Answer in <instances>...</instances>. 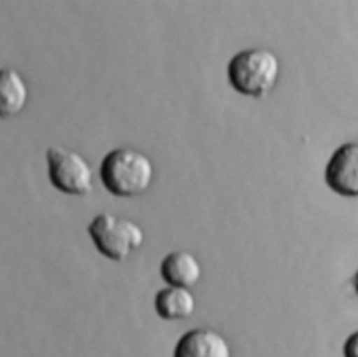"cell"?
Returning a JSON list of instances; mask_svg holds the SVG:
<instances>
[{"mask_svg":"<svg viewBox=\"0 0 358 357\" xmlns=\"http://www.w3.org/2000/svg\"><path fill=\"white\" fill-rule=\"evenodd\" d=\"M105 189L117 197L140 196L152 183L154 165L147 154L133 147H117L106 153L99 167Z\"/></svg>","mask_w":358,"mask_h":357,"instance_id":"cell-1","label":"cell"},{"mask_svg":"<svg viewBox=\"0 0 358 357\" xmlns=\"http://www.w3.org/2000/svg\"><path fill=\"white\" fill-rule=\"evenodd\" d=\"M229 85L239 94L263 98L277 84L280 60L266 48H249L236 52L227 67Z\"/></svg>","mask_w":358,"mask_h":357,"instance_id":"cell-2","label":"cell"},{"mask_svg":"<svg viewBox=\"0 0 358 357\" xmlns=\"http://www.w3.org/2000/svg\"><path fill=\"white\" fill-rule=\"evenodd\" d=\"M96 251L110 260H124L145 241L144 230L133 220L110 213L96 214L87 227Z\"/></svg>","mask_w":358,"mask_h":357,"instance_id":"cell-3","label":"cell"},{"mask_svg":"<svg viewBox=\"0 0 358 357\" xmlns=\"http://www.w3.org/2000/svg\"><path fill=\"white\" fill-rule=\"evenodd\" d=\"M46 161L49 181L55 189L74 196L92 192V168L80 153L62 146H50L46 150Z\"/></svg>","mask_w":358,"mask_h":357,"instance_id":"cell-4","label":"cell"},{"mask_svg":"<svg viewBox=\"0 0 358 357\" xmlns=\"http://www.w3.org/2000/svg\"><path fill=\"white\" fill-rule=\"evenodd\" d=\"M324 181L340 196H358V143H344L330 155L324 168Z\"/></svg>","mask_w":358,"mask_h":357,"instance_id":"cell-5","label":"cell"},{"mask_svg":"<svg viewBox=\"0 0 358 357\" xmlns=\"http://www.w3.org/2000/svg\"><path fill=\"white\" fill-rule=\"evenodd\" d=\"M172 357H232V349L218 330L194 328L178 339Z\"/></svg>","mask_w":358,"mask_h":357,"instance_id":"cell-6","label":"cell"},{"mask_svg":"<svg viewBox=\"0 0 358 357\" xmlns=\"http://www.w3.org/2000/svg\"><path fill=\"white\" fill-rule=\"evenodd\" d=\"M159 273L168 286L190 290L200 281L203 269L192 252L173 251L161 260Z\"/></svg>","mask_w":358,"mask_h":357,"instance_id":"cell-7","label":"cell"},{"mask_svg":"<svg viewBox=\"0 0 358 357\" xmlns=\"http://www.w3.org/2000/svg\"><path fill=\"white\" fill-rule=\"evenodd\" d=\"M154 308L165 321L190 318L196 309V298L189 288L166 286L154 297Z\"/></svg>","mask_w":358,"mask_h":357,"instance_id":"cell-8","label":"cell"},{"mask_svg":"<svg viewBox=\"0 0 358 357\" xmlns=\"http://www.w3.org/2000/svg\"><path fill=\"white\" fill-rule=\"evenodd\" d=\"M28 101V85L15 69H3L0 74V109L1 116L20 113Z\"/></svg>","mask_w":358,"mask_h":357,"instance_id":"cell-9","label":"cell"},{"mask_svg":"<svg viewBox=\"0 0 358 357\" xmlns=\"http://www.w3.org/2000/svg\"><path fill=\"white\" fill-rule=\"evenodd\" d=\"M344 357H358V330L352 332L343 346Z\"/></svg>","mask_w":358,"mask_h":357,"instance_id":"cell-10","label":"cell"},{"mask_svg":"<svg viewBox=\"0 0 358 357\" xmlns=\"http://www.w3.org/2000/svg\"><path fill=\"white\" fill-rule=\"evenodd\" d=\"M352 283H354V290L358 294V270H357V273H355V276L352 279Z\"/></svg>","mask_w":358,"mask_h":357,"instance_id":"cell-11","label":"cell"}]
</instances>
